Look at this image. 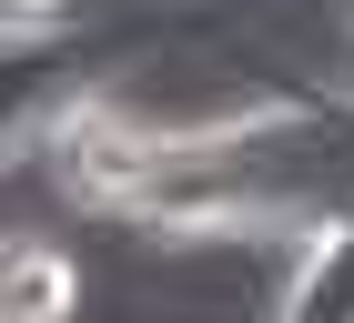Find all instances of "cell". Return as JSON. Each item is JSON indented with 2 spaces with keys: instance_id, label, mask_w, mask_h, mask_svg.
I'll use <instances>...</instances> for the list:
<instances>
[{
  "instance_id": "obj_2",
  "label": "cell",
  "mask_w": 354,
  "mask_h": 323,
  "mask_svg": "<svg viewBox=\"0 0 354 323\" xmlns=\"http://www.w3.org/2000/svg\"><path fill=\"white\" fill-rule=\"evenodd\" d=\"M82 91H91V21L0 41V172H10V162H30V141L51 132Z\"/></svg>"
},
{
  "instance_id": "obj_6",
  "label": "cell",
  "mask_w": 354,
  "mask_h": 323,
  "mask_svg": "<svg viewBox=\"0 0 354 323\" xmlns=\"http://www.w3.org/2000/svg\"><path fill=\"white\" fill-rule=\"evenodd\" d=\"M82 21V0H0V41H21V30H71Z\"/></svg>"
},
{
  "instance_id": "obj_3",
  "label": "cell",
  "mask_w": 354,
  "mask_h": 323,
  "mask_svg": "<svg viewBox=\"0 0 354 323\" xmlns=\"http://www.w3.org/2000/svg\"><path fill=\"white\" fill-rule=\"evenodd\" d=\"M273 323H354V202L294 233V273H283Z\"/></svg>"
},
{
  "instance_id": "obj_5",
  "label": "cell",
  "mask_w": 354,
  "mask_h": 323,
  "mask_svg": "<svg viewBox=\"0 0 354 323\" xmlns=\"http://www.w3.org/2000/svg\"><path fill=\"white\" fill-rule=\"evenodd\" d=\"M314 121H324L334 172H344V202H354V91H314Z\"/></svg>"
},
{
  "instance_id": "obj_4",
  "label": "cell",
  "mask_w": 354,
  "mask_h": 323,
  "mask_svg": "<svg viewBox=\"0 0 354 323\" xmlns=\"http://www.w3.org/2000/svg\"><path fill=\"white\" fill-rule=\"evenodd\" d=\"M82 313V263L41 233H0V323H71Z\"/></svg>"
},
{
  "instance_id": "obj_1",
  "label": "cell",
  "mask_w": 354,
  "mask_h": 323,
  "mask_svg": "<svg viewBox=\"0 0 354 323\" xmlns=\"http://www.w3.org/2000/svg\"><path fill=\"white\" fill-rule=\"evenodd\" d=\"M30 162H41V182H51L71 213H111V222H132V202H142V182H152L162 141L142 132L132 111H111L102 91H82L51 132L30 141Z\"/></svg>"
}]
</instances>
